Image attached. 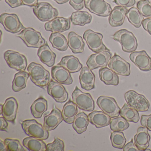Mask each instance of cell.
Returning a JSON list of instances; mask_svg holds the SVG:
<instances>
[{"instance_id": "1", "label": "cell", "mask_w": 151, "mask_h": 151, "mask_svg": "<svg viewBox=\"0 0 151 151\" xmlns=\"http://www.w3.org/2000/svg\"><path fill=\"white\" fill-rule=\"evenodd\" d=\"M27 70L31 81L37 86L45 89L50 82V73L42 65L32 62L29 64Z\"/></svg>"}, {"instance_id": "2", "label": "cell", "mask_w": 151, "mask_h": 151, "mask_svg": "<svg viewBox=\"0 0 151 151\" xmlns=\"http://www.w3.org/2000/svg\"><path fill=\"white\" fill-rule=\"evenodd\" d=\"M111 37L121 44L123 51L125 52H135L137 48V41L133 33L125 29L116 32Z\"/></svg>"}, {"instance_id": "3", "label": "cell", "mask_w": 151, "mask_h": 151, "mask_svg": "<svg viewBox=\"0 0 151 151\" xmlns=\"http://www.w3.org/2000/svg\"><path fill=\"white\" fill-rule=\"evenodd\" d=\"M17 36L29 47L39 48L46 44L41 33L32 28H25Z\"/></svg>"}, {"instance_id": "4", "label": "cell", "mask_w": 151, "mask_h": 151, "mask_svg": "<svg viewBox=\"0 0 151 151\" xmlns=\"http://www.w3.org/2000/svg\"><path fill=\"white\" fill-rule=\"evenodd\" d=\"M22 126L24 132L29 137L42 140H45L49 137L48 131L35 119L23 121L22 123Z\"/></svg>"}, {"instance_id": "5", "label": "cell", "mask_w": 151, "mask_h": 151, "mask_svg": "<svg viewBox=\"0 0 151 151\" xmlns=\"http://www.w3.org/2000/svg\"><path fill=\"white\" fill-rule=\"evenodd\" d=\"M124 96L127 104L137 111L145 112L149 109L150 103L144 95L131 90L125 93Z\"/></svg>"}, {"instance_id": "6", "label": "cell", "mask_w": 151, "mask_h": 151, "mask_svg": "<svg viewBox=\"0 0 151 151\" xmlns=\"http://www.w3.org/2000/svg\"><path fill=\"white\" fill-rule=\"evenodd\" d=\"M73 101L78 107L84 111L91 112L94 110L95 104L91 94L83 92L76 86L72 94Z\"/></svg>"}, {"instance_id": "7", "label": "cell", "mask_w": 151, "mask_h": 151, "mask_svg": "<svg viewBox=\"0 0 151 151\" xmlns=\"http://www.w3.org/2000/svg\"><path fill=\"white\" fill-rule=\"evenodd\" d=\"M89 48L93 52L99 53L104 51H109L102 42L103 36L99 32L91 29L87 30L83 35Z\"/></svg>"}, {"instance_id": "8", "label": "cell", "mask_w": 151, "mask_h": 151, "mask_svg": "<svg viewBox=\"0 0 151 151\" xmlns=\"http://www.w3.org/2000/svg\"><path fill=\"white\" fill-rule=\"evenodd\" d=\"M33 12L37 18L41 22H49L57 17L59 13L47 2H40L33 8Z\"/></svg>"}, {"instance_id": "9", "label": "cell", "mask_w": 151, "mask_h": 151, "mask_svg": "<svg viewBox=\"0 0 151 151\" xmlns=\"http://www.w3.org/2000/svg\"><path fill=\"white\" fill-rule=\"evenodd\" d=\"M4 59L11 68L19 71H25L27 66V60L23 55L18 52L8 50L4 53Z\"/></svg>"}, {"instance_id": "10", "label": "cell", "mask_w": 151, "mask_h": 151, "mask_svg": "<svg viewBox=\"0 0 151 151\" xmlns=\"http://www.w3.org/2000/svg\"><path fill=\"white\" fill-rule=\"evenodd\" d=\"M97 104L99 108L111 118L119 116L121 109L114 98L101 96L98 98Z\"/></svg>"}, {"instance_id": "11", "label": "cell", "mask_w": 151, "mask_h": 151, "mask_svg": "<svg viewBox=\"0 0 151 151\" xmlns=\"http://www.w3.org/2000/svg\"><path fill=\"white\" fill-rule=\"evenodd\" d=\"M85 6L91 13L103 17L109 16L112 11L110 5L104 0H85Z\"/></svg>"}, {"instance_id": "12", "label": "cell", "mask_w": 151, "mask_h": 151, "mask_svg": "<svg viewBox=\"0 0 151 151\" xmlns=\"http://www.w3.org/2000/svg\"><path fill=\"white\" fill-rule=\"evenodd\" d=\"M0 22L6 30L12 33H18L25 29L16 14H2L0 16Z\"/></svg>"}, {"instance_id": "13", "label": "cell", "mask_w": 151, "mask_h": 151, "mask_svg": "<svg viewBox=\"0 0 151 151\" xmlns=\"http://www.w3.org/2000/svg\"><path fill=\"white\" fill-rule=\"evenodd\" d=\"M112 57V54L110 51L106 50L96 53L88 58L86 65L91 70L99 68H106Z\"/></svg>"}, {"instance_id": "14", "label": "cell", "mask_w": 151, "mask_h": 151, "mask_svg": "<svg viewBox=\"0 0 151 151\" xmlns=\"http://www.w3.org/2000/svg\"><path fill=\"white\" fill-rule=\"evenodd\" d=\"M108 67L117 75L128 76L130 74V64L116 54L110 59Z\"/></svg>"}, {"instance_id": "15", "label": "cell", "mask_w": 151, "mask_h": 151, "mask_svg": "<svg viewBox=\"0 0 151 151\" xmlns=\"http://www.w3.org/2000/svg\"><path fill=\"white\" fill-rule=\"evenodd\" d=\"M47 93L58 103L66 102L68 93L63 84L51 80L47 86Z\"/></svg>"}, {"instance_id": "16", "label": "cell", "mask_w": 151, "mask_h": 151, "mask_svg": "<svg viewBox=\"0 0 151 151\" xmlns=\"http://www.w3.org/2000/svg\"><path fill=\"white\" fill-rule=\"evenodd\" d=\"M130 60L140 70H151V58L145 51L132 52L130 55Z\"/></svg>"}, {"instance_id": "17", "label": "cell", "mask_w": 151, "mask_h": 151, "mask_svg": "<svg viewBox=\"0 0 151 151\" xmlns=\"http://www.w3.org/2000/svg\"><path fill=\"white\" fill-rule=\"evenodd\" d=\"M45 27L47 31L60 33L69 29L70 27V21L68 18L57 17L46 23Z\"/></svg>"}, {"instance_id": "18", "label": "cell", "mask_w": 151, "mask_h": 151, "mask_svg": "<svg viewBox=\"0 0 151 151\" xmlns=\"http://www.w3.org/2000/svg\"><path fill=\"white\" fill-rule=\"evenodd\" d=\"M63 120L62 112L54 105L51 113L44 117L43 126L47 130L51 131L56 129Z\"/></svg>"}, {"instance_id": "19", "label": "cell", "mask_w": 151, "mask_h": 151, "mask_svg": "<svg viewBox=\"0 0 151 151\" xmlns=\"http://www.w3.org/2000/svg\"><path fill=\"white\" fill-rule=\"evenodd\" d=\"M18 109L17 101L15 98L10 97L7 99L3 104L1 114L7 121L15 123Z\"/></svg>"}, {"instance_id": "20", "label": "cell", "mask_w": 151, "mask_h": 151, "mask_svg": "<svg viewBox=\"0 0 151 151\" xmlns=\"http://www.w3.org/2000/svg\"><path fill=\"white\" fill-rule=\"evenodd\" d=\"M70 73L68 70L60 65L54 66L51 70L53 79L63 85H69L72 83L73 79Z\"/></svg>"}, {"instance_id": "21", "label": "cell", "mask_w": 151, "mask_h": 151, "mask_svg": "<svg viewBox=\"0 0 151 151\" xmlns=\"http://www.w3.org/2000/svg\"><path fill=\"white\" fill-rule=\"evenodd\" d=\"M79 79L81 87L84 90L90 91L95 87V75L88 67L82 68Z\"/></svg>"}, {"instance_id": "22", "label": "cell", "mask_w": 151, "mask_h": 151, "mask_svg": "<svg viewBox=\"0 0 151 151\" xmlns=\"http://www.w3.org/2000/svg\"><path fill=\"white\" fill-rule=\"evenodd\" d=\"M150 138L148 129L143 126L139 127L134 137V144L139 151H145L149 146Z\"/></svg>"}, {"instance_id": "23", "label": "cell", "mask_w": 151, "mask_h": 151, "mask_svg": "<svg viewBox=\"0 0 151 151\" xmlns=\"http://www.w3.org/2000/svg\"><path fill=\"white\" fill-rule=\"evenodd\" d=\"M128 9L126 8L117 6L114 7L109 17V22L113 27L122 26L124 22Z\"/></svg>"}, {"instance_id": "24", "label": "cell", "mask_w": 151, "mask_h": 151, "mask_svg": "<svg viewBox=\"0 0 151 151\" xmlns=\"http://www.w3.org/2000/svg\"><path fill=\"white\" fill-rule=\"evenodd\" d=\"M89 121L97 128H101L109 125L111 118L103 111H94L88 115Z\"/></svg>"}, {"instance_id": "25", "label": "cell", "mask_w": 151, "mask_h": 151, "mask_svg": "<svg viewBox=\"0 0 151 151\" xmlns=\"http://www.w3.org/2000/svg\"><path fill=\"white\" fill-rule=\"evenodd\" d=\"M37 55L41 62L48 67H52L54 65L56 55L50 49L47 42L44 45L39 48Z\"/></svg>"}, {"instance_id": "26", "label": "cell", "mask_w": 151, "mask_h": 151, "mask_svg": "<svg viewBox=\"0 0 151 151\" xmlns=\"http://www.w3.org/2000/svg\"><path fill=\"white\" fill-rule=\"evenodd\" d=\"M68 45L74 54L82 53L84 50L85 43L82 37L74 32L68 35Z\"/></svg>"}, {"instance_id": "27", "label": "cell", "mask_w": 151, "mask_h": 151, "mask_svg": "<svg viewBox=\"0 0 151 151\" xmlns=\"http://www.w3.org/2000/svg\"><path fill=\"white\" fill-rule=\"evenodd\" d=\"M58 65L64 67L70 73L78 72L83 68V65L79 60L73 55H68L63 57Z\"/></svg>"}, {"instance_id": "28", "label": "cell", "mask_w": 151, "mask_h": 151, "mask_svg": "<svg viewBox=\"0 0 151 151\" xmlns=\"http://www.w3.org/2000/svg\"><path fill=\"white\" fill-rule=\"evenodd\" d=\"M78 113V106L73 101L69 100L63 106L62 114L63 121L68 124H73L74 119Z\"/></svg>"}, {"instance_id": "29", "label": "cell", "mask_w": 151, "mask_h": 151, "mask_svg": "<svg viewBox=\"0 0 151 151\" xmlns=\"http://www.w3.org/2000/svg\"><path fill=\"white\" fill-rule=\"evenodd\" d=\"M100 79L106 85H118L119 77L114 71L107 68H101L99 70Z\"/></svg>"}, {"instance_id": "30", "label": "cell", "mask_w": 151, "mask_h": 151, "mask_svg": "<svg viewBox=\"0 0 151 151\" xmlns=\"http://www.w3.org/2000/svg\"><path fill=\"white\" fill-rule=\"evenodd\" d=\"M23 145L29 151H47V145L43 140L33 137L25 138L23 140Z\"/></svg>"}, {"instance_id": "31", "label": "cell", "mask_w": 151, "mask_h": 151, "mask_svg": "<svg viewBox=\"0 0 151 151\" xmlns=\"http://www.w3.org/2000/svg\"><path fill=\"white\" fill-rule=\"evenodd\" d=\"M89 122L88 116L84 112H80L76 116L72 126L77 133L81 134L86 130Z\"/></svg>"}, {"instance_id": "32", "label": "cell", "mask_w": 151, "mask_h": 151, "mask_svg": "<svg viewBox=\"0 0 151 151\" xmlns=\"http://www.w3.org/2000/svg\"><path fill=\"white\" fill-rule=\"evenodd\" d=\"M49 40L54 48L61 52L66 51L68 47V40L65 36L59 32H53Z\"/></svg>"}, {"instance_id": "33", "label": "cell", "mask_w": 151, "mask_h": 151, "mask_svg": "<svg viewBox=\"0 0 151 151\" xmlns=\"http://www.w3.org/2000/svg\"><path fill=\"white\" fill-rule=\"evenodd\" d=\"M29 77V73L25 71H19L16 73L13 81L12 89L14 91L18 92L25 88Z\"/></svg>"}, {"instance_id": "34", "label": "cell", "mask_w": 151, "mask_h": 151, "mask_svg": "<svg viewBox=\"0 0 151 151\" xmlns=\"http://www.w3.org/2000/svg\"><path fill=\"white\" fill-rule=\"evenodd\" d=\"M47 109V101L42 97L35 101L31 106L32 114L36 118H41Z\"/></svg>"}, {"instance_id": "35", "label": "cell", "mask_w": 151, "mask_h": 151, "mask_svg": "<svg viewBox=\"0 0 151 151\" xmlns=\"http://www.w3.org/2000/svg\"><path fill=\"white\" fill-rule=\"evenodd\" d=\"M70 20L74 25L83 26L91 22L92 16L88 12L78 11L72 13Z\"/></svg>"}, {"instance_id": "36", "label": "cell", "mask_w": 151, "mask_h": 151, "mask_svg": "<svg viewBox=\"0 0 151 151\" xmlns=\"http://www.w3.org/2000/svg\"><path fill=\"white\" fill-rule=\"evenodd\" d=\"M120 115L128 122L137 123L139 120L138 111L125 103L121 109Z\"/></svg>"}, {"instance_id": "37", "label": "cell", "mask_w": 151, "mask_h": 151, "mask_svg": "<svg viewBox=\"0 0 151 151\" xmlns=\"http://www.w3.org/2000/svg\"><path fill=\"white\" fill-rule=\"evenodd\" d=\"M126 17L130 23L136 28H139L144 21V17L139 13L138 9L134 7L128 10Z\"/></svg>"}, {"instance_id": "38", "label": "cell", "mask_w": 151, "mask_h": 151, "mask_svg": "<svg viewBox=\"0 0 151 151\" xmlns=\"http://www.w3.org/2000/svg\"><path fill=\"white\" fill-rule=\"evenodd\" d=\"M109 125L110 129L113 131H124L129 127V124L128 121L122 116L111 119Z\"/></svg>"}, {"instance_id": "39", "label": "cell", "mask_w": 151, "mask_h": 151, "mask_svg": "<svg viewBox=\"0 0 151 151\" xmlns=\"http://www.w3.org/2000/svg\"><path fill=\"white\" fill-rule=\"evenodd\" d=\"M112 145L115 148L122 149L125 145L126 139L122 132L114 131L110 135Z\"/></svg>"}, {"instance_id": "40", "label": "cell", "mask_w": 151, "mask_h": 151, "mask_svg": "<svg viewBox=\"0 0 151 151\" xmlns=\"http://www.w3.org/2000/svg\"><path fill=\"white\" fill-rule=\"evenodd\" d=\"M137 8L144 17H151V3L148 0H140L137 3Z\"/></svg>"}, {"instance_id": "41", "label": "cell", "mask_w": 151, "mask_h": 151, "mask_svg": "<svg viewBox=\"0 0 151 151\" xmlns=\"http://www.w3.org/2000/svg\"><path fill=\"white\" fill-rule=\"evenodd\" d=\"M7 151H25L26 149L21 145L18 139L6 138L4 140Z\"/></svg>"}, {"instance_id": "42", "label": "cell", "mask_w": 151, "mask_h": 151, "mask_svg": "<svg viewBox=\"0 0 151 151\" xmlns=\"http://www.w3.org/2000/svg\"><path fill=\"white\" fill-rule=\"evenodd\" d=\"M47 151H64V142L59 138L55 137L54 141L47 144Z\"/></svg>"}, {"instance_id": "43", "label": "cell", "mask_w": 151, "mask_h": 151, "mask_svg": "<svg viewBox=\"0 0 151 151\" xmlns=\"http://www.w3.org/2000/svg\"><path fill=\"white\" fill-rule=\"evenodd\" d=\"M113 2L119 6L124 8L133 6L136 3L135 0H114Z\"/></svg>"}, {"instance_id": "44", "label": "cell", "mask_w": 151, "mask_h": 151, "mask_svg": "<svg viewBox=\"0 0 151 151\" xmlns=\"http://www.w3.org/2000/svg\"><path fill=\"white\" fill-rule=\"evenodd\" d=\"M140 124L142 126L146 127L148 130L151 131V114L141 116Z\"/></svg>"}, {"instance_id": "45", "label": "cell", "mask_w": 151, "mask_h": 151, "mask_svg": "<svg viewBox=\"0 0 151 151\" xmlns=\"http://www.w3.org/2000/svg\"><path fill=\"white\" fill-rule=\"evenodd\" d=\"M70 5L75 10H81L85 6V0H70Z\"/></svg>"}, {"instance_id": "46", "label": "cell", "mask_w": 151, "mask_h": 151, "mask_svg": "<svg viewBox=\"0 0 151 151\" xmlns=\"http://www.w3.org/2000/svg\"><path fill=\"white\" fill-rule=\"evenodd\" d=\"M124 151H139V150L135 145L133 141V139H132L129 142L126 144L123 148Z\"/></svg>"}, {"instance_id": "47", "label": "cell", "mask_w": 151, "mask_h": 151, "mask_svg": "<svg viewBox=\"0 0 151 151\" xmlns=\"http://www.w3.org/2000/svg\"><path fill=\"white\" fill-rule=\"evenodd\" d=\"M142 24L144 29L151 35V17L144 20Z\"/></svg>"}, {"instance_id": "48", "label": "cell", "mask_w": 151, "mask_h": 151, "mask_svg": "<svg viewBox=\"0 0 151 151\" xmlns=\"http://www.w3.org/2000/svg\"><path fill=\"white\" fill-rule=\"evenodd\" d=\"M5 1L12 8L23 5L21 0H5Z\"/></svg>"}, {"instance_id": "49", "label": "cell", "mask_w": 151, "mask_h": 151, "mask_svg": "<svg viewBox=\"0 0 151 151\" xmlns=\"http://www.w3.org/2000/svg\"><path fill=\"white\" fill-rule=\"evenodd\" d=\"M0 121H1V127L0 130L1 131L8 132V123L7 122V120L4 117H0Z\"/></svg>"}, {"instance_id": "50", "label": "cell", "mask_w": 151, "mask_h": 151, "mask_svg": "<svg viewBox=\"0 0 151 151\" xmlns=\"http://www.w3.org/2000/svg\"><path fill=\"white\" fill-rule=\"evenodd\" d=\"M23 5L30 7H34L38 3V0H21Z\"/></svg>"}, {"instance_id": "51", "label": "cell", "mask_w": 151, "mask_h": 151, "mask_svg": "<svg viewBox=\"0 0 151 151\" xmlns=\"http://www.w3.org/2000/svg\"><path fill=\"white\" fill-rule=\"evenodd\" d=\"M0 151H6L7 148L6 147V145H5L4 141L0 139Z\"/></svg>"}, {"instance_id": "52", "label": "cell", "mask_w": 151, "mask_h": 151, "mask_svg": "<svg viewBox=\"0 0 151 151\" xmlns=\"http://www.w3.org/2000/svg\"><path fill=\"white\" fill-rule=\"evenodd\" d=\"M56 3L58 4L61 5V4H64V3H67L69 0H54Z\"/></svg>"}, {"instance_id": "53", "label": "cell", "mask_w": 151, "mask_h": 151, "mask_svg": "<svg viewBox=\"0 0 151 151\" xmlns=\"http://www.w3.org/2000/svg\"><path fill=\"white\" fill-rule=\"evenodd\" d=\"M2 108H3V105L1 104V114H2Z\"/></svg>"}, {"instance_id": "54", "label": "cell", "mask_w": 151, "mask_h": 151, "mask_svg": "<svg viewBox=\"0 0 151 151\" xmlns=\"http://www.w3.org/2000/svg\"></svg>"}]
</instances>
